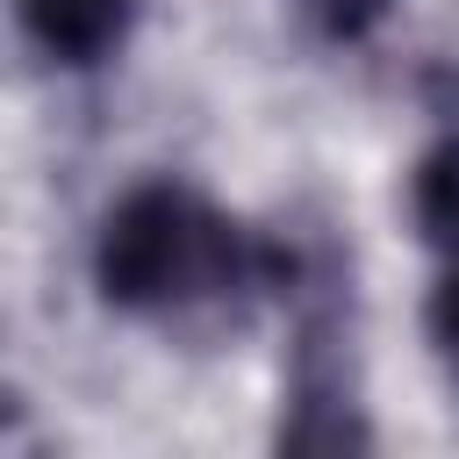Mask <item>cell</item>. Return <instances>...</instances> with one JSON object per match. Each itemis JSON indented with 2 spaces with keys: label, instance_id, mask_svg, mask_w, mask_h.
Here are the masks:
<instances>
[{
  "label": "cell",
  "instance_id": "277c9868",
  "mask_svg": "<svg viewBox=\"0 0 459 459\" xmlns=\"http://www.w3.org/2000/svg\"><path fill=\"white\" fill-rule=\"evenodd\" d=\"M22 14V36L65 65V72H93L100 57L122 50L129 22H136V0H14Z\"/></svg>",
  "mask_w": 459,
  "mask_h": 459
},
{
  "label": "cell",
  "instance_id": "3957f363",
  "mask_svg": "<svg viewBox=\"0 0 459 459\" xmlns=\"http://www.w3.org/2000/svg\"><path fill=\"white\" fill-rule=\"evenodd\" d=\"M409 215L437 258V287H430V337L445 351V366L459 373V129H445L416 172H409Z\"/></svg>",
  "mask_w": 459,
  "mask_h": 459
},
{
  "label": "cell",
  "instance_id": "6da1fadb",
  "mask_svg": "<svg viewBox=\"0 0 459 459\" xmlns=\"http://www.w3.org/2000/svg\"><path fill=\"white\" fill-rule=\"evenodd\" d=\"M287 273H294V244L244 230L237 215H222L208 194L179 179L129 186L93 237L100 301L151 323L237 316L258 294H287Z\"/></svg>",
  "mask_w": 459,
  "mask_h": 459
},
{
  "label": "cell",
  "instance_id": "7a4b0ae2",
  "mask_svg": "<svg viewBox=\"0 0 459 459\" xmlns=\"http://www.w3.org/2000/svg\"><path fill=\"white\" fill-rule=\"evenodd\" d=\"M294 301V351H287V402L280 445L287 452H366L373 430L359 416V359H351V273L330 244L294 251L287 273Z\"/></svg>",
  "mask_w": 459,
  "mask_h": 459
},
{
  "label": "cell",
  "instance_id": "5b68a950",
  "mask_svg": "<svg viewBox=\"0 0 459 459\" xmlns=\"http://www.w3.org/2000/svg\"><path fill=\"white\" fill-rule=\"evenodd\" d=\"M373 7H380V0H330V22H337V29H366Z\"/></svg>",
  "mask_w": 459,
  "mask_h": 459
}]
</instances>
